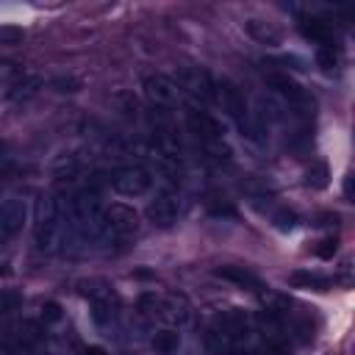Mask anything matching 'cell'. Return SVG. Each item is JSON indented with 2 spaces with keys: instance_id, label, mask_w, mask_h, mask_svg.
I'll use <instances>...</instances> for the list:
<instances>
[{
  "instance_id": "1",
  "label": "cell",
  "mask_w": 355,
  "mask_h": 355,
  "mask_svg": "<svg viewBox=\"0 0 355 355\" xmlns=\"http://www.w3.org/2000/svg\"><path fill=\"white\" fill-rule=\"evenodd\" d=\"M64 200L55 191L39 194L33 208V244L39 252H55L64 241Z\"/></svg>"
},
{
  "instance_id": "2",
  "label": "cell",
  "mask_w": 355,
  "mask_h": 355,
  "mask_svg": "<svg viewBox=\"0 0 355 355\" xmlns=\"http://www.w3.org/2000/svg\"><path fill=\"white\" fill-rule=\"evenodd\" d=\"M136 230H139V214L125 202H111L108 208H103V222H100L94 244H100V247L119 244V241L130 239Z\"/></svg>"
},
{
  "instance_id": "3",
  "label": "cell",
  "mask_w": 355,
  "mask_h": 355,
  "mask_svg": "<svg viewBox=\"0 0 355 355\" xmlns=\"http://www.w3.org/2000/svg\"><path fill=\"white\" fill-rule=\"evenodd\" d=\"M216 103H222V108L236 119V125L241 128V133L247 139H258V125H255V116L250 114L247 108V100H244V92L233 83V80H216Z\"/></svg>"
},
{
  "instance_id": "4",
  "label": "cell",
  "mask_w": 355,
  "mask_h": 355,
  "mask_svg": "<svg viewBox=\"0 0 355 355\" xmlns=\"http://www.w3.org/2000/svg\"><path fill=\"white\" fill-rule=\"evenodd\" d=\"M83 294L89 300V311H92L94 324L100 330L114 327V322H116V297H114L111 286L103 283V280H86L83 283Z\"/></svg>"
},
{
  "instance_id": "5",
  "label": "cell",
  "mask_w": 355,
  "mask_h": 355,
  "mask_svg": "<svg viewBox=\"0 0 355 355\" xmlns=\"http://www.w3.org/2000/svg\"><path fill=\"white\" fill-rule=\"evenodd\" d=\"M172 83L178 89H183L189 94V100H194L200 105L216 103V80L205 69H200V67H178Z\"/></svg>"
},
{
  "instance_id": "6",
  "label": "cell",
  "mask_w": 355,
  "mask_h": 355,
  "mask_svg": "<svg viewBox=\"0 0 355 355\" xmlns=\"http://www.w3.org/2000/svg\"><path fill=\"white\" fill-rule=\"evenodd\" d=\"M108 183L122 197H139L153 186V175L141 164H125V166H119L108 175Z\"/></svg>"
},
{
  "instance_id": "7",
  "label": "cell",
  "mask_w": 355,
  "mask_h": 355,
  "mask_svg": "<svg viewBox=\"0 0 355 355\" xmlns=\"http://www.w3.org/2000/svg\"><path fill=\"white\" fill-rule=\"evenodd\" d=\"M17 349H22L25 355H47V336H44V327L33 319H22L17 324H11L6 333H3Z\"/></svg>"
},
{
  "instance_id": "8",
  "label": "cell",
  "mask_w": 355,
  "mask_h": 355,
  "mask_svg": "<svg viewBox=\"0 0 355 355\" xmlns=\"http://www.w3.org/2000/svg\"><path fill=\"white\" fill-rule=\"evenodd\" d=\"M186 125H189V130L197 136L200 144H205V141H211V139H222V125H219L200 103H194V100L186 103Z\"/></svg>"
},
{
  "instance_id": "9",
  "label": "cell",
  "mask_w": 355,
  "mask_h": 355,
  "mask_svg": "<svg viewBox=\"0 0 355 355\" xmlns=\"http://www.w3.org/2000/svg\"><path fill=\"white\" fill-rule=\"evenodd\" d=\"M25 219H28V202L19 194L6 197L0 202V239L6 241L11 236H17L25 225Z\"/></svg>"
},
{
  "instance_id": "10",
  "label": "cell",
  "mask_w": 355,
  "mask_h": 355,
  "mask_svg": "<svg viewBox=\"0 0 355 355\" xmlns=\"http://www.w3.org/2000/svg\"><path fill=\"white\" fill-rule=\"evenodd\" d=\"M144 97L150 100V108H169L178 103V86L166 78V75H147L144 83Z\"/></svg>"
},
{
  "instance_id": "11",
  "label": "cell",
  "mask_w": 355,
  "mask_h": 355,
  "mask_svg": "<svg viewBox=\"0 0 355 355\" xmlns=\"http://www.w3.org/2000/svg\"><path fill=\"white\" fill-rule=\"evenodd\" d=\"M158 316L169 324V327H183L191 322V302L186 294L180 291H169L161 297V308H158Z\"/></svg>"
},
{
  "instance_id": "12",
  "label": "cell",
  "mask_w": 355,
  "mask_h": 355,
  "mask_svg": "<svg viewBox=\"0 0 355 355\" xmlns=\"http://www.w3.org/2000/svg\"><path fill=\"white\" fill-rule=\"evenodd\" d=\"M178 214H180V200L172 194V191H161L155 200H150L147 205V219L158 227H169L178 222Z\"/></svg>"
},
{
  "instance_id": "13",
  "label": "cell",
  "mask_w": 355,
  "mask_h": 355,
  "mask_svg": "<svg viewBox=\"0 0 355 355\" xmlns=\"http://www.w3.org/2000/svg\"><path fill=\"white\" fill-rule=\"evenodd\" d=\"M214 275L222 277V280H227V283H233V286H241V288H247V291H263V288H266L263 280H261L255 272H250L247 266H233V263H227V266H216Z\"/></svg>"
},
{
  "instance_id": "14",
  "label": "cell",
  "mask_w": 355,
  "mask_h": 355,
  "mask_svg": "<svg viewBox=\"0 0 355 355\" xmlns=\"http://www.w3.org/2000/svg\"><path fill=\"white\" fill-rule=\"evenodd\" d=\"M300 33L311 42H316L319 47H333V25L327 19H319V17H305L300 22Z\"/></svg>"
},
{
  "instance_id": "15",
  "label": "cell",
  "mask_w": 355,
  "mask_h": 355,
  "mask_svg": "<svg viewBox=\"0 0 355 355\" xmlns=\"http://www.w3.org/2000/svg\"><path fill=\"white\" fill-rule=\"evenodd\" d=\"M244 31H247L255 42L269 44V47H275V44H280V42H283V33H280L272 22H263V19H255V17L244 22Z\"/></svg>"
},
{
  "instance_id": "16",
  "label": "cell",
  "mask_w": 355,
  "mask_h": 355,
  "mask_svg": "<svg viewBox=\"0 0 355 355\" xmlns=\"http://www.w3.org/2000/svg\"><path fill=\"white\" fill-rule=\"evenodd\" d=\"M42 86H44V80H42L39 75H25V78H19L17 83H11L8 97H11L14 103H25V100H31Z\"/></svg>"
},
{
  "instance_id": "17",
  "label": "cell",
  "mask_w": 355,
  "mask_h": 355,
  "mask_svg": "<svg viewBox=\"0 0 355 355\" xmlns=\"http://www.w3.org/2000/svg\"><path fill=\"white\" fill-rule=\"evenodd\" d=\"M80 169H83V161H80V155H75V153L58 155V158L53 161V166H50L53 178H58V180H69V178H75Z\"/></svg>"
},
{
  "instance_id": "18",
  "label": "cell",
  "mask_w": 355,
  "mask_h": 355,
  "mask_svg": "<svg viewBox=\"0 0 355 355\" xmlns=\"http://www.w3.org/2000/svg\"><path fill=\"white\" fill-rule=\"evenodd\" d=\"M178 347H180V333L175 327H164L153 336V349L161 355H172V352H178Z\"/></svg>"
},
{
  "instance_id": "19",
  "label": "cell",
  "mask_w": 355,
  "mask_h": 355,
  "mask_svg": "<svg viewBox=\"0 0 355 355\" xmlns=\"http://www.w3.org/2000/svg\"><path fill=\"white\" fill-rule=\"evenodd\" d=\"M288 283L297 286V288H313V291H324V288L330 286L327 277L313 275V272H291V275H288Z\"/></svg>"
},
{
  "instance_id": "20",
  "label": "cell",
  "mask_w": 355,
  "mask_h": 355,
  "mask_svg": "<svg viewBox=\"0 0 355 355\" xmlns=\"http://www.w3.org/2000/svg\"><path fill=\"white\" fill-rule=\"evenodd\" d=\"M158 308H161V297L155 291H141L139 300H136V311L147 319H155L158 316Z\"/></svg>"
},
{
  "instance_id": "21",
  "label": "cell",
  "mask_w": 355,
  "mask_h": 355,
  "mask_svg": "<svg viewBox=\"0 0 355 355\" xmlns=\"http://www.w3.org/2000/svg\"><path fill=\"white\" fill-rule=\"evenodd\" d=\"M327 180H330V172H327V164H324V161L311 164V169L305 172V183H308L311 189H324Z\"/></svg>"
},
{
  "instance_id": "22",
  "label": "cell",
  "mask_w": 355,
  "mask_h": 355,
  "mask_svg": "<svg viewBox=\"0 0 355 355\" xmlns=\"http://www.w3.org/2000/svg\"><path fill=\"white\" fill-rule=\"evenodd\" d=\"M22 305V294L17 288H0V316L14 313Z\"/></svg>"
},
{
  "instance_id": "23",
  "label": "cell",
  "mask_w": 355,
  "mask_h": 355,
  "mask_svg": "<svg viewBox=\"0 0 355 355\" xmlns=\"http://www.w3.org/2000/svg\"><path fill=\"white\" fill-rule=\"evenodd\" d=\"M316 67H322L324 72H333L338 67V50L336 47H316Z\"/></svg>"
},
{
  "instance_id": "24",
  "label": "cell",
  "mask_w": 355,
  "mask_h": 355,
  "mask_svg": "<svg viewBox=\"0 0 355 355\" xmlns=\"http://www.w3.org/2000/svg\"><path fill=\"white\" fill-rule=\"evenodd\" d=\"M25 31L19 25H0V44H19Z\"/></svg>"
},
{
  "instance_id": "25",
  "label": "cell",
  "mask_w": 355,
  "mask_h": 355,
  "mask_svg": "<svg viewBox=\"0 0 355 355\" xmlns=\"http://www.w3.org/2000/svg\"><path fill=\"white\" fill-rule=\"evenodd\" d=\"M50 86H53L55 92H61V94H64V92H78V89H80V80H78V78H72V75H67V78L61 75V78H53V80H50Z\"/></svg>"
},
{
  "instance_id": "26",
  "label": "cell",
  "mask_w": 355,
  "mask_h": 355,
  "mask_svg": "<svg viewBox=\"0 0 355 355\" xmlns=\"http://www.w3.org/2000/svg\"><path fill=\"white\" fill-rule=\"evenodd\" d=\"M336 250H338V241H336V236H324L316 247H313V252L319 255V258H333L336 255Z\"/></svg>"
},
{
  "instance_id": "27",
  "label": "cell",
  "mask_w": 355,
  "mask_h": 355,
  "mask_svg": "<svg viewBox=\"0 0 355 355\" xmlns=\"http://www.w3.org/2000/svg\"><path fill=\"white\" fill-rule=\"evenodd\" d=\"M275 225H277L280 230H291V227L297 225V214H294V211H288V208H283V211H277V214H275Z\"/></svg>"
},
{
  "instance_id": "28",
  "label": "cell",
  "mask_w": 355,
  "mask_h": 355,
  "mask_svg": "<svg viewBox=\"0 0 355 355\" xmlns=\"http://www.w3.org/2000/svg\"><path fill=\"white\" fill-rule=\"evenodd\" d=\"M61 319V305L55 300H47L42 305V322H58Z\"/></svg>"
},
{
  "instance_id": "29",
  "label": "cell",
  "mask_w": 355,
  "mask_h": 355,
  "mask_svg": "<svg viewBox=\"0 0 355 355\" xmlns=\"http://www.w3.org/2000/svg\"><path fill=\"white\" fill-rule=\"evenodd\" d=\"M0 355H22V352H19V349H17V347H14V344L0 333Z\"/></svg>"
},
{
  "instance_id": "30",
  "label": "cell",
  "mask_w": 355,
  "mask_h": 355,
  "mask_svg": "<svg viewBox=\"0 0 355 355\" xmlns=\"http://www.w3.org/2000/svg\"><path fill=\"white\" fill-rule=\"evenodd\" d=\"M258 355H288V352H286L283 347H277V344H266V347H263Z\"/></svg>"
},
{
  "instance_id": "31",
  "label": "cell",
  "mask_w": 355,
  "mask_h": 355,
  "mask_svg": "<svg viewBox=\"0 0 355 355\" xmlns=\"http://www.w3.org/2000/svg\"><path fill=\"white\" fill-rule=\"evenodd\" d=\"M11 161V150H8V141H0V169Z\"/></svg>"
},
{
  "instance_id": "32",
  "label": "cell",
  "mask_w": 355,
  "mask_h": 355,
  "mask_svg": "<svg viewBox=\"0 0 355 355\" xmlns=\"http://www.w3.org/2000/svg\"><path fill=\"white\" fill-rule=\"evenodd\" d=\"M80 355H108V352H105L103 347H97V344H92V347H86V349H83Z\"/></svg>"
},
{
  "instance_id": "33",
  "label": "cell",
  "mask_w": 355,
  "mask_h": 355,
  "mask_svg": "<svg viewBox=\"0 0 355 355\" xmlns=\"http://www.w3.org/2000/svg\"><path fill=\"white\" fill-rule=\"evenodd\" d=\"M344 197H347V200H352V175H347V178H344Z\"/></svg>"
}]
</instances>
